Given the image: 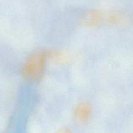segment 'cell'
Wrapping results in <instances>:
<instances>
[{"label": "cell", "mask_w": 133, "mask_h": 133, "mask_svg": "<svg viewBox=\"0 0 133 133\" xmlns=\"http://www.w3.org/2000/svg\"><path fill=\"white\" fill-rule=\"evenodd\" d=\"M72 132V130L70 129L69 127H61L59 129L58 132L59 133H70Z\"/></svg>", "instance_id": "obj_5"}, {"label": "cell", "mask_w": 133, "mask_h": 133, "mask_svg": "<svg viewBox=\"0 0 133 133\" xmlns=\"http://www.w3.org/2000/svg\"><path fill=\"white\" fill-rule=\"evenodd\" d=\"M49 62L59 64L68 63L70 61V55L65 51L57 49H48Z\"/></svg>", "instance_id": "obj_4"}, {"label": "cell", "mask_w": 133, "mask_h": 133, "mask_svg": "<svg viewBox=\"0 0 133 133\" xmlns=\"http://www.w3.org/2000/svg\"><path fill=\"white\" fill-rule=\"evenodd\" d=\"M92 112V107L89 103L80 102L73 109V116L77 122L86 123L91 119Z\"/></svg>", "instance_id": "obj_3"}, {"label": "cell", "mask_w": 133, "mask_h": 133, "mask_svg": "<svg viewBox=\"0 0 133 133\" xmlns=\"http://www.w3.org/2000/svg\"><path fill=\"white\" fill-rule=\"evenodd\" d=\"M126 14L117 10L107 9H90L83 13L78 19L80 25L86 28L104 26L121 25L127 22Z\"/></svg>", "instance_id": "obj_1"}, {"label": "cell", "mask_w": 133, "mask_h": 133, "mask_svg": "<svg viewBox=\"0 0 133 133\" xmlns=\"http://www.w3.org/2000/svg\"><path fill=\"white\" fill-rule=\"evenodd\" d=\"M48 62V49L34 51L26 57L21 66V75L26 81L37 83L43 78Z\"/></svg>", "instance_id": "obj_2"}]
</instances>
